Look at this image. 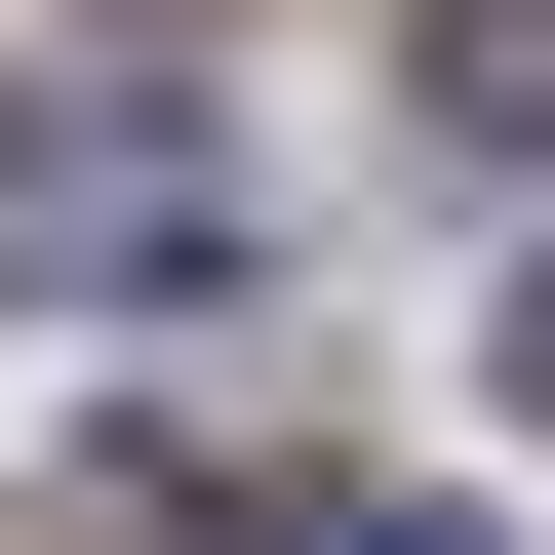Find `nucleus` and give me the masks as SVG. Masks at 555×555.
<instances>
[{
	"instance_id": "nucleus-4",
	"label": "nucleus",
	"mask_w": 555,
	"mask_h": 555,
	"mask_svg": "<svg viewBox=\"0 0 555 555\" xmlns=\"http://www.w3.org/2000/svg\"><path fill=\"white\" fill-rule=\"evenodd\" d=\"M516 397H555V278H516Z\"/></svg>"
},
{
	"instance_id": "nucleus-2",
	"label": "nucleus",
	"mask_w": 555,
	"mask_h": 555,
	"mask_svg": "<svg viewBox=\"0 0 555 555\" xmlns=\"http://www.w3.org/2000/svg\"><path fill=\"white\" fill-rule=\"evenodd\" d=\"M437 80H476V119H555V0H437Z\"/></svg>"
},
{
	"instance_id": "nucleus-3",
	"label": "nucleus",
	"mask_w": 555,
	"mask_h": 555,
	"mask_svg": "<svg viewBox=\"0 0 555 555\" xmlns=\"http://www.w3.org/2000/svg\"><path fill=\"white\" fill-rule=\"evenodd\" d=\"M318 555H516V516H318Z\"/></svg>"
},
{
	"instance_id": "nucleus-1",
	"label": "nucleus",
	"mask_w": 555,
	"mask_h": 555,
	"mask_svg": "<svg viewBox=\"0 0 555 555\" xmlns=\"http://www.w3.org/2000/svg\"><path fill=\"white\" fill-rule=\"evenodd\" d=\"M198 278H238V159H198V119L0 80V318H198Z\"/></svg>"
}]
</instances>
